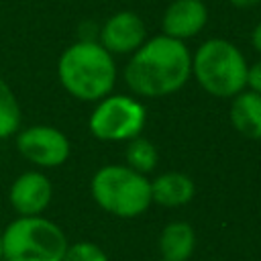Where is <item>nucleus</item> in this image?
<instances>
[{"instance_id":"nucleus-1","label":"nucleus","mask_w":261,"mask_h":261,"mask_svg":"<svg viewBox=\"0 0 261 261\" xmlns=\"http://www.w3.org/2000/svg\"><path fill=\"white\" fill-rule=\"evenodd\" d=\"M122 75L135 96H171L192 77V53L184 41L161 33L147 39L128 57Z\"/></svg>"},{"instance_id":"nucleus-6","label":"nucleus","mask_w":261,"mask_h":261,"mask_svg":"<svg viewBox=\"0 0 261 261\" xmlns=\"http://www.w3.org/2000/svg\"><path fill=\"white\" fill-rule=\"evenodd\" d=\"M147 122L145 104L128 94H108L96 102L88 118L92 137L106 143H126L141 135Z\"/></svg>"},{"instance_id":"nucleus-12","label":"nucleus","mask_w":261,"mask_h":261,"mask_svg":"<svg viewBox=\"0 0 261 261\" xmlns=\"http://www.w3.org/2000/svg\"><path fill=\"white\" fill-rule=\"evenodd\" d=\"M228 120L241 137L259 141L261 139V96L247 88L239 92L234 98H230Z\"/></svg>"},{"instance_id":"nucleus-15","label":"nucleus","mask_w":261,"mask_h":261,"mask_svg":"<svg viewBox=\"0 0 261 261\" xmlns=\"http://www.w3.org/2000/svg\"><path fill=\"white\" fill-rule=\"evenodd\" d=\"M22 110L18 104L16 94L6 84L4 77H0V139L14 137L22 126Z\"/></svg>"},{"instance_id":"nucleus-3","label":"nucleus","mask_w":261,"mask_h":261,"mask_svg":"<svg viewBox=\"0 0 261 261\" xmlns=\"http://www.w3.org/2000/svg\"><path fill=\"white\" fill-rule=\"evenodd\" d=\"M249 63L226 39H208L192 53V77L214 98H234L247 88Z\"/></svg>"},{"instance_id":"nucleus-7","label":"nucleus","mask_w":261,"mask_h":261,"mask_svg":"<svg viewBox=\"0 0 261 261\" xmlns=\"http://www.w3.org/2000/svg\"><path fill=\"white\" fill-rule=\"evenodd\" d=\"M16 151L41 169L59 167L69 159L71 143L63 130L51 124H31L16 135Z\"/></svg>"},{"instance_id":"nucleus-18","label":"nucleus","mask_w":261,"mask_h":261,"mask_svg":"<svg viewBox=\"0 0 261 261\" xmlns=\"http://www.w3.org/2000/svg\"><path fill=\"white\" fill-rule=\"evenodd\" d=\"M251 45H253V49L257 51V53H261V20L253 27V31H251Z\"/></svg>"},{"instance_id":"nucleus-11","label":"nucleus","mask_w":261,"mask_h":261,"mask_svg":"<svg viewBox=\"0 0 261 261\" xmlns=\"http://www.w3.org/2000/svg\"><path fill=\"white\" fill-rule=\"evenodd\" d=\"M196 194L194 179L184 171H165L151 179V200L163 208H179L192 202Z\"/></svg>"},{"instance_id":"nucleus-21","label":"nucleus","mask_w":261,"mask_h":261,"mask_svg":"<svg viewBox=\"0 0 261 261\" xmlns=\"http://www.w3.org/2000/svg\"><path fill=\"white\" fill-rule=\"evenodd\" d=\"M157 261H165V259H157Z\"/></svg>"},{"instance_id":"nucleus-4","label":"nucleus","mask_w":261,"mask_h":261,"mask_svg":"<svg viewBox=\"0 0 261 261\" xmlns=\"http://www.w3.org/2000/svg\"><path fill=\"white\" fill-rule=\"evenodd\" d=\"M94 202L118 218L141 216L151 204V179L128 165L110 163L100 167L90 179Z\"/></svg>"},{"instance_id":"nucleus-14","label":"nucleus","mask_w":261,"mask_h":261,"mask_svg":"<svg viewBox=\"0 0 261 261\" xmlns=\"http://www.w3.org/2000/svg\"><path fill=\"white\" fill-rule=\"evenodd\" d=\"M124 165H128L130 169L147 175L157 167L159 161V153L157 147L153 145V141L145 139V137H135L130 141H126V149H124Z\"/></svg>"},{"instance_id":"nucleus-9","label":"nucleus","mask_w":261,"mask_h":261,"mask_svg":"<svg viewBox=\"0 0 261 261\" xmlns=\"http://www.w3.org/2000/svg\"><path fill=\"white\" fill-rule=\"evenodd\" d=\"M53 198V186L43 171H24L20 173L10 190L8 202L18 216H39L47 210Z\"/></svg>"},{"instance_id":"nucleus-5","label":"nucleus","mask_w":261,"mask_h":261,"mask_svg":"<svg viewBox=\"0 0 261 261\" xmlns=\"http://www.w3.org/2000/svg\"><path fill=\"white\" fill-rule=\"evenodd\" d=\"M4 261H61L65 232L45 216H18L2 232Z\"/></svg>"},{"instance_id":"nucleus-2","label":"nucleus","mask_w":261,"mask_h":261,"mask_svg":"<svg viewBox=\"0 0 261 261\" xmlns=\"http://www.w3.org/2000/svg\"><path fill=\"white\" fill-rule=\"evenodd\" d=\"M57 77L63 90L75 100L98 102L112 94L116 82L114 55L94 39L75 41L59 55Z\"/></svg>"},{"instance_id":"nucleus-10","label":"nucleus","mask_w":261,"mask_h":261,"mask_svg":"<svg viewBox=\"0 0 261 261\" xmlns=\"http://www.w3.org/2000/svg\"><path fill=\"white\" fill-rule=\"evenodd\" d=\"M206 22L208 8L202 0H173L161 16V33L186 43L200 35Z\"/></svg>"},{"instance_id":"nucleus-20","label":"nucleus","mask_w":261,"mask_h":261,"mask_svg":"<svg viewBox=\"0 0 261 261\" xmlns=\"http://www.w3.org/2000/svg\"><path fill=\"white\" fill-rule=\"evenodd\" d=\"M4 259V245H2V232H0V261Z\"/></svg>"},{"instance_id":"nucleus-19","label":"nucleus","mask_w":261,"mask_h":261,"mask_svg":"<svg viewBox=\"0 0 261 261\" xmlns=\"http://www.w3.org/2000/svg\"><path fill=\"white\" fill-rule=\"evenodd\" d=\"M228 2L237 8H253V6L261 4V0H228Z\"/></svg>"},{"instance_id":"nucleus-17","label":"nucleus","mask_w":261,"mask_h":261,"mask_svg":"<svg viewBox=\"0 0 261 261\" xmlns=\"http://www.w3.org/2000/svg\"><path fill=\"white\" fill-rule=\"evenodd\" d=\"M247 90L255 92L261 96V61L249 65V73H247Z\"/></svg>"},{"instance_id":"nucleus-13","label":"nucleus","mask_w":261,"mask_h":261,"mask_svg":"<svg viewBox=\"0 0 261 261\" xmlns=\"http://www.w3.org/2000/svg\"><path fill=\"white\" fill-rule=\"evenodd\" d=\"M196 249V232L192 224L175 220L163 226L159 234V251L165 261H188Z\"/></svg>"},{"instance_id":"nucleus-8","label":"nucleus","mask_w":261,"mask_h":261,"mask_svg":"<svg viewBox=\"0 0 261 261\" xmlns=\"http://www.w3.org/2000/svg\"><path fill=\"white\" fill-rule=\"evenodd\" d=\"M145 41V20L133 10H118L110 14L98 31V43L112 55H133Z\"/></svg>"},{"instance_id":"nucleus-16","label":"nucleus","mask_w":261,"mask_h":261,"mask_svg":"<svg viewBox=\"0 0 261 261\" xmlns=\"http://www.w3.org/2000/svg\"><path fill=\"white\" fill-rule=\"evenodd\" d=\"M61 261H110L106 251L90 241H80L73 245H67Z\"/></svg>"}]
</instances>
